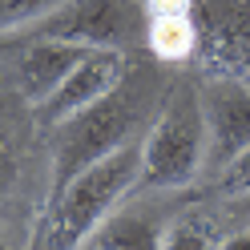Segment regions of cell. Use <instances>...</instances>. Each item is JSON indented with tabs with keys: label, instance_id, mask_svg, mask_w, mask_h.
<instances>
[{
	"label": "cell",
	"instance_id": "obj_1",
	"mask_svg": "<svg viewBox=\"0 0 250 250\" xmlns=\"http://www.w3.org/2000/svg\"><path fill=\"white\" fill-rule=\"evenodd\" d=\"M146 113H149V77L129 69L125 81L117 89H109L101 101H93L89 109H81V113L65 117L61 125H53L49 198L65 190L85 166H93L105 153H113L125 142H133L137 129L146 125Z\"/></svg>",
	"mask_w": 250,
	"mask_h": 250
},
{
	"label": "cell",
	"instance_id": "obj_2",
	"mask_svg": "<svg viewBox=\"0 0 250 250\" xmlns=\"http://www.w3.org/2000/svg\"><path fill=\"white\" fill-rule=\"evenodd\" d=\"M137 182H142V137L85 166L65 190L49 198V218L37 234L41 246H85L89 234L121 206Z\"/></svg>",
	"mask_w": 250,
	"mask_h": 250
},
{
	"label": "cell",
	"instance_id": "obj_3",
	"mask_svg": "<svg viewBox=\"0 0 250 250\" xmlns=\"http://www.w3.org/2000/svg\"><path fill=\"white\" fill-rule=\"evenodd\" d=\"M210 158V121L198 81H174L142 137V186L182 190L190 186Z\"/></svg>",
	"mask_w": 250,
	"mask_h": 250
},
{
	"label": "cell",
	"instance_id": "obj_4",
	"mask_svg": "<svg viewBox=\"0 0 250 250\" xmlns=\"http://www.w3.org/2000/svg\"><path fill=\"white\" fill-rule=\"evenodd\" d=\"M28 41H69L89 49H137L146 44V4L142 0H65L49 17L28 24Z\"/></svg>",
	"mask_w": 250,
	"mask_h": 250
},
{
	"label": "cell",
	"instance_id": "obj_5",
	"mask_svg": "<svg viewBox=\"0 0 250 250\" xmlns=\"http://www.w3.org/2000/svg\"><path fill=\"white\" fill-rule=\"evenodd\" d=\"M198 17V49L206 77H242L250 73V0H202Z\"/></svg>",
	"mask_w": 250,
	"mask_h": 250
},
{
	"label": "cell",
	"instance_id": "obj_6",
	"mask_svg": "<svg viewBox=\"0 0 250 250\" xmlns=\"http://www.w3.org/2000/svg\"><path fill=\"white\" fill-rule=\"evenodd\" d=\"M129 69H133V65L125 61L121 49H89L81 61H77V69L53 89V97L37 105V121L49 125V129L61 125L65 117L89 109L93 101H101L109 89H117Z\"/></svg>",
	"mask_w": 250,
	"mask_h": 250
},
{
	"label": "cell",
	"instance_id": "obj_7",
	"mask_svg": "<svg viewBox=\"0 0 250 250\" xmlns=\"http://www.w3.org/2000/svg\"><path fill=\"white\" fill-rule=\"evenodd\" d=\"M202 105L210 121V166L226 169L250 146V85L242 77H206Z\"/></svg>",
	"mask_w": 250,
	"mask_h": 250
},
{
	"label": "cell",
	"instance_id": "obj_8",
	"mask_svg": "<svg viewBox=\"0 0 250 250\" xmlns=\"http://www.w3.org/2000/svg\"><path fill=\"white\" fill-rule=\"evenodd\" d=\"M89 53V44H69V41H28V49L17 61V85L28 105H41L53 97V89L77 69V61Z\"/></svg>",
	"mask_w": 250,
	"mask_h": 250
},
{
	"label": "cell",
	"instance_id": "obj_9",
	"mask_svg": "<svg viewBox=\"0 0 250 250\" xmlns=\"http://www.w3.org/2000/svg\"><path fill=\"white\" fill-rule=\"evenodd\" d=\"M146 4V49L166 61H190L198 49V17L194 0H142Z\"/></svg>",
	"mask_w": 250,
	"mask_h": 250
},
{
	"label": "cell",
	"instance_id": "obj_10",
	"mask_svg": "<svg viewBox=\"0 0 250 250\" xmlns=\"http://www.w3.org/2000/svg\"><path fill=\"white\" fill-rule=\"evenodd\" d=\"M162 230L158 222H149V218H142L137 210H113L105 218V222L89 234L93 250H149V246H162Z\"/></svg>",
	"mask_w": 250,
	"mask_h": 250
},
{
	"label": "cell",
	"instance_id": "obj_11",
	"mask_svg": "<svg viewBox=\"0 0 250 250\" xmlns=\"http://www.w3.org/2000/svg\"><path fill=\"white\" fill-rule=\"evenodd\" d=\"M162 246L166 250H210V246H226V238H222V226L210 214L190 210L162 230Z\"/></svg>",
	"mask_w": 250,
	"mask_h": 250
},
{
	"label": "cell",
	"instance_id": "obj_12",
	"mask_svg": "<svg viewBox=\"0 0 250 250\" xmlns=\"http://www.w3.org/2000/svg\"><path fill=\"white\" fill-rule=\"evenodd\" d=\"M65 0H0V33H24Z\"/></svg>",
	"mask_w": 250,
	"mask_h": 250
},
{
	"label": "cell",
	"instance_id": "obj_13",
	"mask_svg": "<svg viewBox=\"0 0 250 250\" xmlns=\"http://www.w3.org/2000/svg\"><path fill=\"white\" fill-rule=\"evenodd\" d=\"M246 190H250V146L222 169V178H218V194H234V198H238Z\"/></svg>",
	"mask_w": 250,
	"mask_h": 250
},
{
	"label": "cell",
	"instance_id": "obj_14",
	"mask_svg": "<svg viewBox=\"0 0 250 250\" xmlns=\"http://www.w3.org/2000/svg\"><path fill=\"white\" fill-rule=\"evenodd\" d=\"M12 178V146H8V137H0V190L8 186Z\"/></svg>",
	"mask_w": 250,
	"mask_h": 250
},
{
	"label": "cell",
	"instance_id": "obj_15",
	"mask_svg": "<svg viewBox=\"0 0 250 250\" xmlns=\"http://www.w3.org/2000/svg\"><path fill=\"white\" fill-rule=\"evenodd\" d=\"M226 246H234V250H242V246H250V230H242L238 238H226Z\"/></svg>",
	"mask_w": 250,
	"mask_h": 250
},
{
	"label": "cell",
	"instance_id": "obj_16",
	"mask_svg": "<svg viewBox=\"0 0 250 250\" xmlns=\"http://www.w3.org/2000/svg\"><path fill=\"white\" fill-rule=\"evenodd\" d=\"M238 206H242V210H246V218H250V190H246V194H238Z\"/></svg>",
	"mask_w": 250,
	"mask_h": 250
}]
</instances>
